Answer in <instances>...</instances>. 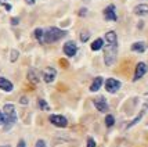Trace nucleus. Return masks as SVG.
Returning a JSON list of instances; mask_svg holds the SVG:
<instances>
[{
  "label": "nucleus",
  "instance_id": "nucleus-3",
  "mask_svg": "<svg viewBox=\"0 0 148 147\" xmlns=\"http://www.w3.org/2000/svg\"><path fill=\"white\" fill-rule=\"evenodd\" d=\"M66 35V31H62L60 28L51 26V28H47L45 31V43H54L58 42L60 39H62Z\"/></svg>",
  "mask_w": 148,
  "mask_h": 147
},
{
  "label": "nucleus",
  "instance_id": "nucleus-18",
  "mask_svg": "<svg viewBox=\"0 0 148 147\" xmlns=\"http://www.w3.org/2000/svg\"><path fill=\"white\" fill-rule=\"evenodd\" d=\"M33 36L36 38V40H38L39 43H45V31H43V29H40V28L35 29Z\"/></svg>",
  "mask_w": 148,
  "mask_h": 147
},
{
  "label": "nucleus",
  "instance_id": "nucleus-29",
  "mask_svg": "<svg viewBox=\"0 0 148 147\" xmlns=\"http://www.w3.org/2000/svg\"><path fill=\"white\" fill-rule=\"evenodd\" d=\"M18 22H19L18 18H11V24H13V25H17Z\"/></svg>",
  "mask_w": 148,
  "mask_h": 147
},
{
  "label": "nucleus",
  "instance_id": "nucleus-20",
  "mask_svg": "<svg viewBox=\"0 0 148 147\" xmlns=\"http://www.w3.org/2000/svg\"><path fill=\"white\" fill-rule=\"evenodd\" d=\"M39 107H40V110H43V111H46V110H50L49 104H47V103H46V100H43V99H39Z\"/></svg>",
  "mask_w": 148,
  "mask_h": 147
},
{
  "label": "nucleus",
  "instance_id": "nucleus-14",
  "mask_svg": "<svg viewBox=\"0 0 148 147\" xmlns=\"http://www.w3.org/2000/svg\"><path fill=\"white\" fill-rule=\"evenodd\" d=\"M28 81L31 83H35V85L39 83V72L35 68H31L28 71Z\"/></svg>",
  "mask_w": 148,
  "mask_h": 147
},
{
  "label": "nucleus",
  "instance_id": "nucleus-13",
  "mask_svg": "<svg viewBox=\"0 0 148 147\" xmlns=\"http://www.w3.org/2000/svg\"><path fill=\"white\" fill-rule=\"evenodd\" d=\"M133 13H134L136 15H140V17H143V15H147V14H148V4H144V3H141V4H137V6L134 7V10H133Z\"/></svg>",
  "mask_w": 148,
  "mask_h": 147
},
{
  "label": "nucleus",
  "instance_id": "nucleus-16",
  "mask_svg": "<svg viewBox=\"0 0 148 147\" xmlns=\"http://www.w3.org/2000/svg\"><path fill=\"white\" fill-rule=\"evenodd\" d=\"M144 111H145V110H143V111H140V112L137 114V117H136L134 119H132V121H130L129 124H127V126H126V129H130V128H133L134 125H137L138 122L141 121V119H143V115H144Z\"/></svg>",
  "mask_w": 148,
  "mask_h": 147
},
{
  "label": "nucleus",
  "instance_id": "nucleus-26",
  "mask_svg": "<svg viewBox=\"0 0 148 147\" xmlns=\"http://www.w3.org/2000/svg\"><path fill=\"white\" fill-rule=\"evenodd\" d=\"M4 121H6V118H4V112H3V111H0V125H4Z\"/></svg>",
  "mask_w": 148,
  "mask_h": 147
},
{
  "label": "nucleus",
  "instance_id": "nucleus-21",
  "mask_svg": "<svg viewBox=\"0 0 148 147\" xmlns=\"http://www.w3.org/2000/svg\"><path fill=\"white\" fill-rule=\"evenodd\" d=\"M89 38H90V32H89V31H82V32H80V40H82V42H87Z\"/></svg>",
  "mask_w": 148,
  "mask_h": 147
},
{
  "label": "nucleus",
  "instance_id": "nucleus-6",
  "mask_svg": "<svg viewBox=\"0 0 148 147\" xmlns=\"http://www.w3.org/2000/svg\"><path fill=\"white\" fill-rule=\"evenodd\" d=\"M148 71V65L145 63H138V64L136 65V70H134V75H133V81H138V79H141L145 74H147Z\"/></svg>",
  "mask_w": 148,
  "mask_h": 147
},
{
  "label": "nucleus",
  "instance_id": "nucleus-11",
  "mask_svg": "<svg viewBox=\"0 0 148 147\" xmlns=\"http://www.w3.org/2000/svg\"><path fill=\"white\" fill-rule=\"evenodd\" d=\"M0 89L3 90V92H7V93H10V92L14 89V85L11 83V81H8L7 78L0 77Z\"/></svg>",
  "mask_w": 148,
  "mask_h": 147
},
{
  "label": "nucleus",
  "instance_id": "nucleus-28",
  "mask_svg": "<svg viewBox=\"0 0 148 147\" xmlns=\"http://www.w3.org/2000/svg\"><path fill=\"white\" fill-rule=\"evenodd\" d=\"M86 13H87V10H86V8H82V10L79 11V15H80V17H84V15H86Z\"/></svg>",
  "mask_w": 148,
  "mask_h": 147
},
{
  "label": "nucleus",
  "instance_id": "nucleus-10",
  "mask_svg": "<svg viewBox=\"0 0 148 147\" xmlns=\"http://www.w3.org/2000/svg\"><path fill=\"white\" fill-rule=\"evenodd\" d=\"M104 18L107 21H116L118 19V15H116V7L114 4H110L104 10Z\"/></svg>",
  "mask_w": 148,
  "mask_h": 147
},
{
  "label": "nucleus",
  "instance_id": "nucleus-9",
  "mask_svg": "<svg viewBox=\"0 0 148 147\" xmlns=\"http://www.w3.org/2000/svg\"><path fill=\"white\" fill-rule=\"evenodd\" d=\"M94 107L97 108V111H100V112H107L108 111V103L105 100V97H97L94 99Z\"/></svg>",
  "mask_w": 148,
  "mask_h": 147
},
{
  "label": "nucleus",
  "instance_id": "nucleus-17",
  "mask_svg": "<svg viewBox=\"0 0 148 147\" xmlns=\"http://www.w3.org/2000/svg\"><path fill=\"white\" fill-rule=\"evenodd\" d=\"M104 47V39H101V38H98V39H96L93 43H91V50L93 51H98V50H101Z\"/></svg>",
  "mask_w": 148,
  "mask_h": 147
},
{
  "label": "nucleus",
  "instance_id": "nucleus-30",
  "mask_svg": "<svg viewBox=\"0 0 148 147\" xmlns=\"http://www.w3.org/2000/svg\"><path fill=\"white\" fill-rule=\"evenodd\" d=\"M25 1L28 3V4H33V3H35L36 0H25Z\"/></svg>",
  "mask_w": 148,
  "mask_h": 147
},
{
  "label": "nucleus",
  "instance_id": "nucleus-8",
  "mask_svg": "<svg viewBox=\"0 0 148 147\" xmlns=\"http://www.w3.org/2000/svg\"><path fill=\"white\" fill-rule=\"evenodd\" d=\"M57 78V70H54L53 67H46L43 71V79L46 83H51L54 79Z\"/></svg>",
  "mask_w": 148,
  "mask_h": 147
},
{
  "label": "nucleus",
  "instance_id": "nucleus-22",
  "mask_svg": "<svg viewBox=\"0 0 148 147\" xmlns=\"http://www.w3.org/2000/svg\"><path fill=\"white\" fill-rule=\"evenodd\" d=\"M17 58H18V51L13 50L11 51V54H10V61H11V63H15V61H17Z\"/></svg>",
  "mask_w": 148,
  "mask_h": 147
},
{
  "label": "nucleus",
  "instance_id": "nucleus-15",
  "mask_svg": "<svg viewBox=\"0 0 148 147\" xmlns=\"http://www.w3.org/2000/svg\"><path fill=\"white\" fill-rule=\"evenodd\" d=\"M132 51H136V53H144L145 51V43L144 42H136L132 45Z\"/></svg>",
  "mask_w": 148,
  "mask_h": 147
},
{
  "label": "nucleus",
  "instance_id": "nucleus-7",
  "mask_svg": "<svg viewBox=\"0 0 148 147\" xmlns=\"http://www.w3.org/2000/svg\"><path fill=\"white\" fill-rule=\"evenodd\" d=\"M62 50H64V54L66 56V57H73V56L76 54V51H77L76 43L72 42V40H68V42L64 45Z\"/></svg>",
  "mask_w": 148,
  "mask_h": 147
},
{
  "label": "nucleus",
  "instance_id": "nucleus-2",
  "mask_svg": "<svg viewBox=\"0 0 148 147\" xmlns=\"http://www.w3.org/2000/svg\"><path fill=\"white\" fill-rule=\"evenodd\" d=\"M3 112H4V118H6V121H4V130H10V129L15 125V122H17L15 107H14L13 104H10V103H8V104H4Z\"/></svg>",
  "mask_w": 148,
  "mask_h": 147
},
{
  "label": "nucleus",
  "instance_id": "nucleus-12",
  "mask_svg": "<svg viewBox=\"0 0 148 147\" xmlns=\"http://www.w3.org/2000/svg\"><path fill=\"white\" fill-rule=\"evenodd\" d=\"M103 83H104L103 77L94 78V79H93V82H91V85H90V92H98V90L101 89Z\"/></svg>",
  "mask_w": 148,
  "mask_h": 147
},
{
  "label": "nucleus",
  "instance_id": "nucleus-19",
  "mask_svg": "<svg viewBox=\"0 0 148 147\" xmlns=\"http://www.w3.org/2000/svg\"><path fill=\"white\" fill-rule=\"evenodd\" d=\"M114 124H115V118H114V115L108 114L107 117H105V125H107L108 128H111V126H114Z\"/></svg>",
  "mask_w": 148,
  "mask_h": 147
},
{
  "label": "nucleus",
  "instance_id": "nucleus-5",
  "mask_svg": "<svg viewBox=\"0 0 148 147\" xmlns=\"http://www.w3.org/2000/svg\"><path fill=\"white\" fill-rule=\"evenodd\" d=\"M121 88H122V82L115 79V78H108L105 81V89L108 93H116Z\"/></svg>",
  "mask_w": 148,
  "mask_h": 147
},
{
  "label": "nucleus",
  "instance_id": "nucleus-25",
  "mask_svg": "<svg viewBox=\"0 0 148 147\" xmlns=\"http://www.w3.org/2000/svg\"><path fill=\"white\" fill-rule=\"evenodd\" d=\"M19 104H22V106H26L28 104V97L22 96L21 99H19Z\"/></svg>",
  "mask_w": 148,
  "mask_h": 147
},
{
  "label": "nucleus",
  "instance_id": "nucleus-23",
  "mask_svg": "<svg viewBox=\"0 0 148 147\" xmlns=\"http://www.w3.org/2000/svg\"><path fill=\"white\" fill-rule=\"evenodd\" d=\"M86 147H96V141H94V139H93V137H87Z\"/></svg>",
  "mask_w": 148,
  "mask_h": 147
},
{
  "label": "nucleus",
  "instance_id": "nucleus-24",
  "mask_svg": "<svg viewBox=\"0 0 148 147\" xmlns=\"http://www.w3.org/2000/svg\"><path fill=\"white\" fill-rule=\"evenodd\" d=\"M35 147H47V146H46V141H45V140L39 139V140L36 141V144H35Z\"/></svg>",
  "mask_w": 148,
  "mask_h": 147
},
{
  "label": "nucleus",
  "instance_id": "nucleus-31",
  "mask_svg": "<svg viewBox=\"0 0 148 147\" xmlns=\"http://www.w3.org/2000/svg\"><path fill=\"white\" fill-rule=\"evenodd\" d=\"M0 147H10V146H8V144H6V146H0Z\"/></svg>",
  "mask_w": 148,
  "mask_h": 147
},
{
  "label": "nucleus",
  "instance_id": "nucleus-27",
  "mask_svg": "<svg viewBox=\"0 0 148 147\" xmlns=\"http://www.w3.org/2000/svg\"><path fill=\"white\" fill-rule=\"evenodd\" d=\"M17 147H26V141L24 140V139H21V140L18 141V144H17Z\"/></svg>",
  "mask_w": 148,
  "mask_h": 147
},
{
  "label": "nucleus",
  "instance_id": "nucleus-4",
  "mask_svg": "<svg viewBox=\"0 0 148 147\" xmlns=\"http://www.w3.org/2000/svg\"><path fill=\"white\" fill-rule=\"evenodd\" d=\"M49 121H50L51 125L57 126V128H65V126H68V119L65 118L64 115L53 114L49 117Z\"/></svg>",
  "mask_w": 148,
  "mask_h": 147
},
{
  "label": "nucleus",
  "instance_id": "nucleus-1",
  "mask_svg": "<svg viewBox=\"0 0 148 147\" xmlns=\"http://www.w3.org/2000/svg\"><path fill=\"white\" fill-rule=\"evenodd\" d=\"M104 50V63L107 67H112L118 58V43H107Z\"/></svg>",
  "mask_w": 148,
  "mask_h": 147
}]
</instances>
